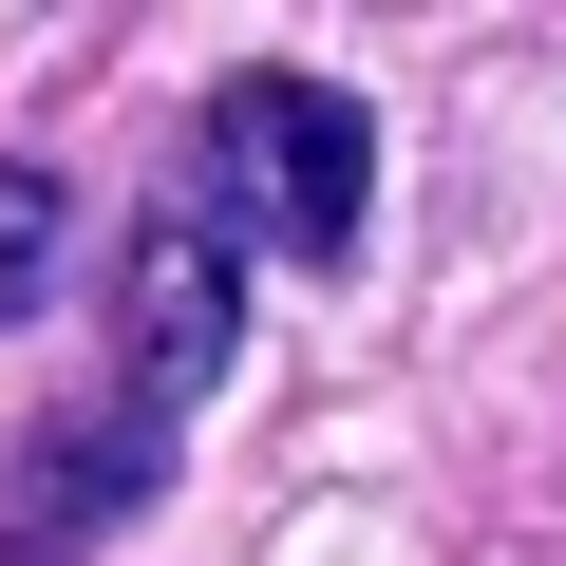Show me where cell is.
Segmentation results:
<instances>
[{"mask_svg": "<svg viewBox=\"0 0 566 566\" xmlns=\"http://www.w3.org/2000/svg\"><path fill=\"white\" fill-rule=\"evenodd\" d=\"M170 208H208V227L264 245V264H340V245L378 227V114H359L340 76H303V57H245V76H208Z\"/></svg>", "mask_w": 566, "mask_h": 566, "instance_id": "1", "label": "cell"}, {"mask_svg": "<svg viewBox=\"0 0 566 566\" xmlns=\"http://www.w3.org/2000/svg\"><path fill=\"white\" fill-rule=\"evenodd\" d=\"M227 340H245V245L208 227V208H133V245H114V397L133 416H170L189 434V397L227 378Z\"/></svg>", "mask_w": 566, "mask_h": 566, "instance_id": "2", "label": "cell"}, {"mask_svg": "<svg viewBox=\"0 0 566 566\" xmlns=\"http://www.w3.org/2000/svg\"><path fill=\"white\" fill-rule=\"evenodd\" d=\"M170 491V416H133L114 378L39 434V472H20V510H0V566H76V547H114L133 510Z\"/></svg>", "mask_w": 566, "mask_h": 566, "instance_id": "3", "label": "cell"}, {"mask_svg": "<svg viewBox=\"0 0 566 566\" xmlns=\"http://www.w3.org/2000/svg\"><path fill=\"white\" fill-rule=\"evenodd\" d=\"M57 245H76V189H57L39 151H0V322H20L39 283H57Z\"/></svg>", "mask_w": 566, "mask_h": 566, "instance_id": "4", "label": "cell"}]
</instances>
